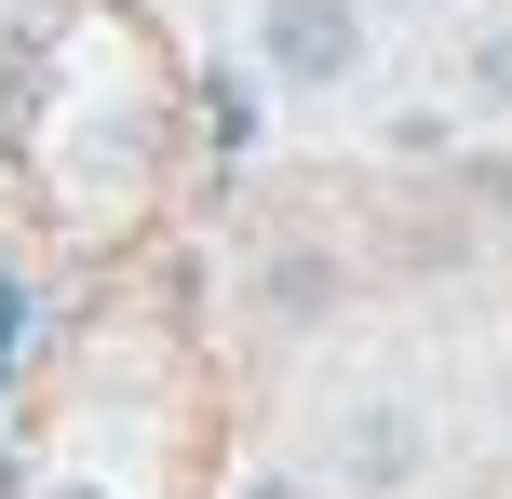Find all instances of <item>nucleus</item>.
Masks as SVG:
<instances>
[{"label": "nucleus", "mask_w": 512, "mask_h": 499, "mask_svg": "<svg viewBox=\"0 0 512 499\" xmlns=\"http://www.w3.org/2000/svg\"><path fill=\"white\" fill-rule=\"evenodd\" d=\"M256 68H270L283 95L364 81V0H256Z\"/></svg>", "instance_id": "obj_1"}, {"label": "nucleus", "mask_w": 512, "mask_h": 499, "mask_svg": "<svg viewBox=\"0 0 512 499\" xmlns=\"http://www.w3.org/2000/svg\"><path fill=\"white\" fill-rule=\"evenodd\" d=\"M405 473H418V419H405V405H364V419H351V486L391 499Z\"/></svg>", "instance_id": "obj_2"}, {"label": "nucleus", "mask_w": 512, "mask_h": 499, "mask_svg": "<svg viewBox=\"0 0 512 499\" xmlns=\"http://www.w3.org/2000/svg\"><path fill=\"white\" fill-rule=\"evenodd\" d=\"M459 95H472V108H512V27H472V54H459Z\"/></svg>", "instance_id": "obj_3"}, {"label": "nucleus", "mask_w": 512, "mask_h": 499, "mask_svg": "<svg viewBox=\"0 0 512 499\" xmlns=\"http://www.w3.org/2000/svg\"><path fill=\"white\" fill-rule=\"evenodd\" d=\"M324 297H337V270H324V257H283V270H270V311H283V324H310Z\"/></svg>", "instance_id": "obj_4"}, {"label": "nucleus", "mask_w": 512, "mask_h": 499, "mask_svg": "<svg viewBox=\"0 0 512 499\" xmlns=\"http://www.w3.org/2000/svg\"><path fill=\"white\" fill-rule=\"evenodd\" d=\"M243 499H324V486H297V473H256V486H243Z\"/></svg>", "instance_id": "obj_5"}, {"label": "nucleus", "mask_w": 512, "mask_h": 499, "mask_svg": "<svg viewBox=\"0 0 512 499\" xmlns=\"http://www.w3.org/2000/svg\"><path fill=\"white\" fill-rule=\"evenodd\" d=\"M391 14H445V0H391Z\"/></svg>", "instance_id": "obj_6"}, {"label": "nucleus", "mask_w": 512, "mask_h": 499, "mask_svg": "<svg viewBox=\"0 0 512 499\" xmlns=\"http://www.w3.org/2000/svg\"><path fill=\"white\" fill-rule=\"evenodd\" d=\"M68 499H95V486H68Z\"/></svg>", "instance_id": "obj_7"}]
</instances>
